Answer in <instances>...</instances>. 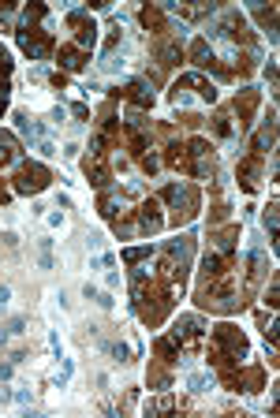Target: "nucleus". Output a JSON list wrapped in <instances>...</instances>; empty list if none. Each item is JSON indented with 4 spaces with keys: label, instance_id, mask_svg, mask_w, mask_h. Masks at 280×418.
Instances as JSON below:
<instances>
[{
    "label": "nucleus",
    "instance_id": "1",
    "mask_svg": "<svg viewBox=\"0 0 280 418\" xmlns=\"http://www.w3.org/2000/svg\"><path fill=\"white\" fill-rule=\"evenodd\" d=\"M250 355V343L247 336H243V329H236V325H217L213 329V340H209V362L221 370H232L236 362H243Z\"/></svg>",
    "mask_w": 280,
    "mask_h": 418
},
{
    "label": "nucleus",
    "instance_id": "2",
    "mask_svg": "<svg viewBox=\"0 0 280 418\" xmlns=\"http://www.w3.org/2000/svg\"><path fill=\"white\" fill-rule=\"evenodd\" d=\"M194 303H198L202 310L232 314L243 299H239V287H236V281H232V273H224V276H217V281H202L198 284V295H194Z\"/></svg>",
    "mask_w": 280,
    "mask_h": 418
},
{
    "label": "nucleus",
    "instance_id": "3",
    "mask_svg": "<svg viewBox=\"0 0 280 418\" xmlns=\"http://www.w3.org/2000/svg\"><path fill=\"white\" fill-rule=\"evenodd\" d=\"M157 202H165V206L172 209V217H168V220H172L176 228H180V225H191L194 213H198V206H202V202H198V191H194L191 183H168Z\"/></svg>",
    "mask_w": 280,
    "mask_h": 418
},
{
    "label": "nucleus",
    "instance_id": "4",
    "mask_svg": "<svg viewBox=\"0 0 280 418\" xmlns=\"http://www.w3.org/2000/svg\"><path fill=\"white\" fill-rule=\"evenodd\" d=\"M191 254H194V236H180L165 247V281L183 287L187 284V273H191Z\"/></svg>",
    "mask_w": 280,
    "mask_h": 418
},
{
    "label": "nucleus",
    "instance_id": "5",
    "mask_svg": "<svg viewBox=\"0 0 280 418\" xmlns=\"http://www.w3.org/2000/svg\"><path fill=\"white\" fill-rule=\"evenodd\" d=\"M49 180H53V172L45 169L41 161H19V172H15L12 187L19 194H41L45 187H49Z\"/></svg>",
    "mask_w": 280,
    "mask_h": 418
},
{
    "label": "nucleus",
    "instance_id": "6",
    "mask_svg": "<svg viewBox=\"0 0 280 418\" xmlns=\"http://www.w3.org/2000/svg\"><path fill=\"white\" fill-rule=\"evenodd\" d=\"M15 38H19V49H23L30 60H45V57H49V49H53L49 30H45V26H23V23H19L15 26Z\"/></svg>",
    "mask_w": 280,
    "mask_h": 418
},
{
    "label": "nucleus",
    "instance_id": "7",
    "mask_svg": "<svg viewBox=\"0 0 280 418\" xmlns=\"http://www.w3.org/2000/svg\"><path fill=\"white\" fill-rule=\"evenodd\" d=\"M202 336H205V321L198 318V314H183V318H176L172 340L180 343L183 351H198L202 348Z\"/></svg>",
    "mask_w": 280,
    "mask_h": 418
},
{
    "label": "nucleus",
    "instance_id": "8",
    "mask_svg": "<svg viewBox=\"0 0 280 418\" xmlns=\"http://www.w3.org/2000/svg\"><path fill=\"white\" fill-rule=\"evenodd\" d=\"M68 26L75 30V41H71V45H79L82 53H90L93 45H97V23H93L86 12H79V8H71V12H68Z\"/></svg>",
    "mask_w": 280,
    "mask_h": 418
},
{
    "label": "nucleus",
    "instance_id": "9",
    "mask_svg": "<svg viewBox=\"0 0 280 418\" xmlns=\"http://www.w3.org/2000/svg\"><path fill=\"white\" fill-rule=\"evenodd\" d=\"M165 228V217H161V202L149 198L142 206L135 209V231L138 236H157V231Z\"/></svg>",
    "mask_w": 280,
    "mask_h": 418
},
{
    "label": "nucleus",
    "instance_id": "10",
    "mask_svg": "<svg viewBox=\"0 0 280 418\" xmlns=\"http://www.w3.org/2000/svg\"><path fill=\"white\" fill-rule=\"evenodd\" d=\"M261 164H265V157H258V153H250V157H243V161H239V187L243 191H254L258 187Z\"/></svg>",
    "mask_w": 280,
    "mask_h": 418
},
{
    "label": "nucleus",
    "instance_id": "11",
    "mask_svg": "<svg viewBox=\"0 0 280 418\" xmlns=\"http://www.w3.org/2000/svg\"><path fill=\"white\" fill-rule=\"evenodd\" d=\"M258 101H261V94L258 90H239L236 94V116H239V131L243 127H250V116H254V108H258Z\"/></svg>",
    "mask_w": 280,
    "mask_h": 418
},
{
    "label": "nucleus",
    "instance_id": "12",
    "mask_svg": "<svg viewBox=\"0 0 280 418\" xmlns=\"http://www.w3.org/2000/svg\"><path fill=\"white\" fill-rule=\"evenodd\" d=\"M82 172H86V180H90V183H93V187H97V191H105V187H109V180H112L109 164L101 161L97 153H90L86 161H82Z\"/></svg>",
    "mask_w": 280,
    "mask_h": 418
},
{
    "label": "nucleus",
    "instance_id": "13",
    "mask_svg": "<svg viewBox=\"0 0 280 418\" xmlns=\"http://www.w3.org/2000/svg\"><path fill=\"white\" fill-rule=\"evenodd\" d=\"M120 97H127L131 105L138 108V113H146V108H153V94H149V86L146 82H127L124 90H116Z\"/></svg>",
    "mask_w": 280,
    "mask_h": 418
},
{
    "label": "nucleus",
    "instance_id": "14",
    "mask_svg": "<svg viewBox=\"0 0 280 418\" xmlns=\"http://www.w3.org/2000/svg\"><path fill=\"white\" fill-rule=\"evenodd\" d=\"M236 239H239V225H224L213 231V250L224 258H236Z\"/></svg>",
    "mask_w": 280,
    "mask_h": 418
},
{
    "label": "nucleus",
    "instance_id": "15",
    "mask_svg": "<svg viewBox=\"0 0 280 418\" xmlns=\"http://www.w3.org/2000/svg\"><path fill=\"white\" fill-rule=\"evenodd\" d=\"M23 161V146H19V135L15 131H0V169Z\"/></svg>",
    "mask_w": 280,
    "mask_h": 418
},
{
    "label": "nucleus",
    "instance_id": "16",
    "mask_svg": "<svg viewBox=\"0 0 280 418\" xmlns=\"http://www.w3.org/2000/svg\"><path fill=\"white\" fill-rule=\"evenodd\" d=\"M56 60H60L64 71H82V68H86V60H90V53H82L79 45H60Z\"/></svg>",
    "mask_w": 280,
    "mask_h": 418
},
{
    "label": "nucleus",
    "instance_id": "17",
    "mask_svg": "<svg viewBox=\"0 0 280 418\" xmlns=\"http://www.w3.org/2000/svg\"><path fill=\"white\" fill-rule=\"evenodd\" d=\"M153 53L161 57L165 68H176V64H183V41H176V38H161L153 45Z\"/></svg>",
    "mask_w": 280,
    "mask_h": 418
},
{
    "label": "nucleus",
    "instance_id": "18",
    "mask_svg": "<svg viewBox=\"0 0 280 418\" xmlns=\"http://www.w3.org/2000/svg\"><path fill=\"white\" fill-rule=\"evenodd\" d=\"M153 351H157V359H161L165 366H176V362L183 359V348H180V343H176L172 336H161V340L153 343Z\"/></svg>",
    "mask_w": 280,
    "mask_h": 418
},
{
    "label": "nucleus",
    "instance_id": "19",
    "mask_svg": "<svg viewBox=\"0 0 280 418\" xmlns=\"http://www.w3.org/2000/svg\"><path fill=\"white\" fill-rule=\"evenodd\" d=\"M138 23H142L146 30H153V34H168V30H172V26L165 23L161 8H142V12H138Z\"/></svg>",
    "mask_w": 280,
    "mask_h": 418
},
{
    "label": "nucleus",
    "instance_id": "20",
    "mask_svg": "<svg viewBox=\"0 0 280 418\" xmlns=\"http://www.w3.org/2000/svg\"><path fill=\"white\" fill-rule=\"evenodd\" d=\"M250 15L261 23V30L269 34V41H277V8H265V4H254L250 8Z\"/></svg>",
    "mask_w": 280,
    "mask_h": 418
},
{
    "label": "nucleus",
    "instance_id": "21",
    "mask_svg": "<svg viewBox=\"0 0 280 418\" xmlns=\"http://www.w3.org/2000/svg\"><path fill=\"white\" fill-rule=\"evenodd\" d=\"M165 164H172V169H180V172H191V157H187V146L183 142H172L165 150Z\"/></svg>",
    "mask_w": 280,
    "mask_h": 418
},
{
    "label": "nucleus",
    "instance_id": "22",
    "mask_svg": "<svg viewBox=\"0 0 280 418\" xmlns=\"http://www.w3.org/2000/svg\"><path fill=\"white\" fill-rule=\"evenodd\" d=\"M239 388H247V392H261L265 388V370L261 366H250L239 374Z\"/></svg>",
    "mask_w": 280,
    "mask_h": 418
},
{
    "label": "nucleus",
    "instance_id": "23",
    "mask_svg": "<svg viewBox=\"0 0 280 418\" xmlns=\"http://www.w3.org/2000/svg\"><path fill=\"white\" fill-rule=\"evenodd\" d=\"M149 388H157V392H168V388H172V370L168 366H149Z\"/></svg>",
    "mask_w": 280,
    "mask_h": 418
},
{
    "label": "nucleus",
    "instance_id": "24",
    "mask_svg": "<svg viewBox=\"0 0 280 418\" xmlns=\"http://www.w3.org/2000/svg\"><path fill=\"white\" fill-rule=\"evenodd\" d=\"M209 131L217 135V138H232V135H236V124H232V113H224V108H221V113L209 120Z\"/></svg>",
    "mask_w": 280,
    "mask_h": 418
},
{
    "label": "nucleus",
    "instance_id": "25",
    "mask_svg": "<svg viewBox=\"0 0 280 418\" xmlns=\"http://www.w3.org/2000/svg\"><path fill=\"white\" fill-rule=\"evenodd\" d=\"M101 351H109V355L116 359V362H131V348H127L124 340H109V343H101Z\"/></svg>",
    "mask_w": 280,
    "mask_h": 418
},
{
    "label": "nucleus",
    "instance_id": "26",
    "mask_svg": "<svg viewBox=\"0 0 280 418\" xmlns=\"http://www.w3.org/2000/svg\"><path fill=\"white\" fill-rule=\"evenodd\" d=\"M15 127H19V135H23V138H37V135H41V127H37L26 113H15Z\"/></svg>",
    "mask_w": 280,
    "mask_h": 418
},
{
    "label": "nucleus",
    "instance_id": "27",
    "mask_svg": "<svg viewBox=\"0 0 280 418\" xmlns=\"http://www.w3.org/2000/svg\"><path fill=\"white\" fill-rule=\"evenodd\" d=\"M172 407H176V399L165 392L161 399H146V407H142V411H146V415H165V411H172Z\"/></svg>",
    "mask_w": 280,
    "mask_h": 418
},
{
    "label": "nucleus",
    "instance_id": "28",
    "mask_svg": "<svg viewBox=\"0 0 280 418\" xmlns=\"http://www.w3.org/2000/svg\"><path fill=\"white\" fill-rule=\"evenodd\" d=\"M149 254H153V243H146V247H127V250H124V262H127V265H138V262H142V258H149Z\"/></svg>",
    "mask_w": 280,
    "mask_h": 418
},
{
    "label": "nucleus",
    "instance_id": "29",
    "mask_svg": "<svg viewBox=\"0 0 280 418\" xmlns=\"http://www.w3.org/2000/svg\"><path fill=\"white\" fill-rule=\"evenodd\" d=\"M187 388H191L194 396H205V392L213 388V381L205 377V374H191V377H187Z\"/></svg>",
    "mask_w": 280,
    "mask_h": 418
},
{
    "label": "nucleus",
    "instance_id": "30",
    "mask_svg": "<svg viewBox=\"0 0 280 418\" xmlns=\"http://www.w3.org/2000/svg\"><path fill=\"white\" fill-rule=\"evenodd\" d=\"M261 225H265V231H269V247H277V206H269V209H265Z\"/></svg>",
    "mask_w": 280,
    "mask_h": 418
},
{
    "label": "nucleus",
    "instance_id": "31",
    "mask_svg": "<svg viewBox=\"0 0 280 418\" xmlns=\"http://www.w3.org/2000/svg\"><path fill=\"white\" fill-rule=\"evenodd\" d=\"M228 202H224V198H217V206H213V213H209V225H221V220H228Z\"/></svg>",
    "mask_w": 280,
    "mask_h": 418
},
{
    "label": "nucleus",
    "instance_id": "32",
    "mask_svg": "<svg viewBox=\"0 0 280 418\" xmlns=\"http://www.w3.org/2000/svg\"><path fill=\"white\" fill-rule=\"evenodd\" d=\"M277 295H280V281H277V276H273V281H269V287H265V306H269V310H277Z\"/></svg>",
    "mask_w": 280,
    "mask_h": 418
},
{
    "label": "nucleus",
    "instance_id": "33",
    "mask_svg": "<svg viewBox=\"0 0 280 418\" xmlns=\"http://www.w3.org/2000/svg\"><path fill=\"white\" fill-rule=\"evenodd\" d=\"M112 265H116V254H112V250H105L101 258H93V262H90V269H112Z\"/></svg>",
    "mask_w": 280,
    "mask_h": 418
},
{
    "label": "nucleus",
    "instance_id": "34",
    "mask_svg": "<svg viewBox=\"0 0 280 418\" xmlns=\"http://www.w3.org/2000/svg\"><path fill=\"white\" fill-rule=\"evenodd\" d=\"M12 75V57H8V49L0 45V79H8Z\"/></svg>",
    "mask_w": 280,
    "mask_h": 418
},
{
    "label": "nucleus",
    "instance_id": "35",
    "mask_svg": "<svg viewBox=\"0 0 280 418\" xmlns=\"http://www.w3.org/2000/svg\"><path fill=\"white\" fill-rule=\"evenodd\" d=\"M157 169H161V161H157L153 153H146V157H142V172H146V175H153Z\"/></svg>",
    "mask_w": 280,
    "mask_h": 418
},
{
    "label": "nucleus",
    "instance_id": "36",
    "mask_svg": "<svg viewBox=\"0 0 280 418\" xmlns=\"http://www.w3.org/2000/svg\"><path fill=\"white\" fill-rule=\"evenodd\" d=\"M120 45V26H109V38H105V53H112Z\"/></svg>",
    "mask_w": 280,
    "mask_h": 418
},
{
    "label": "nucleus",
    "instance_id": "37",
    "mask_svg": "<svg viewBox=\"0 0 280 418\" xmlns=\"http://www.w3.org/2000/svg\"><path fill=\"white\" fill-rule=\"evenodd\" d=\"M71 113H75V120H82V124H90V108L82 105V101H75V105H71Z\"/></svg>",
    "mask_w": 280,
    "mask_h": 418
},
{
    "label": "nucleus",
    "instance_id": "38",
    "mask_svg": "<svg viewBox=\"0 0 280 418\" xmlns=\"http://www.w3.org/2000/svg\"><path fill=\"white\" fill-rule=\"evenodd\" d=\"M37 153H41V157H56V146L49 142V138H41V142H37Z\"/></svg>",
    "mask_w": 280,
    "mask_h": 418
},
{
    "label": "nucleus",
    "instance_id": "39",
    "mask_svg": "<svg viewBox=\"0 0 280 418\" xmlns=\"http://www.w3.org/2000/svg\"><path fill=\"white\" fill-rule=\"evenodd\" d=\"M49 82H53L56 90H64V86H68V75H64V71H53V75H49Z\"/></svg>",
    "mask_w": 280,
    "mask_h": 418
},
{
    "label": "nucleus",
    "instance_id": "40",
    "mask_svg": "<svg viewBox=\"0 0 280 418\" xmlns=\"http://www.w3.org/2000/svg\"><path fill=\"white\" fill-rule=\"evenodd\" d=\"M265 340H269V348H277V318L265 325Z\"/></svg>",
    "mask_w": 280,
    "mask_h": 418
},
{
    "label": "nucleus",
    "instance_id": "41",
    "mask_svg": "<svg viewBox=\"0 0 280 418\" xmlns=\"http://www.w3.org/2000/svg\"><path fill=\"white\" fill-rule=\"evenodd\" d=\"M15 19V8H0V26H8Z\"/></svg>",
    "mask_w": 280,
    "mask_h": 418
},
{
    "label": "nucleus",
    "instance_id": "42",
    "mask_svg": "<svg viewBox=\"0 0 280 418\" xmlns=\"http://www.w3.org/2000/svg\"><path fill=\"white\" fill-rule=\"evenodd\" d=\"M4 108H8V86L0 82V113H4Z\"/></svg>",
    "mask_w": 280,
    "mask_h": 418
},
{
    "label": "nucleus",
    "instance_id": "43",
    "mask_svg": "<svg viewBox=\"0 0 280 418\" xmlns=\"http://www.w3.org/2000/svg\"><path fill=\"white\" fill-rule=\"evenodd\" d=\"M8 299H12V287H0V306H4Z\"/></svg>",
    "mask_w": 280,
    "mask_h": 418
},
{
    "label": "nucleus",
    "instance_id": "44",
    "mask_svg": "<svg viewBox=\"0 0 280 418\" xmlns=\"http://www.w3.org/2000/svg\"><path fill=\"white\" fill-rule=\"evenodd\" d=\"M4 202H8V187L0 183V206H4Z\"/></svg>",
    "mask_w": 280,
    "mask_h": 418
}]
</instances>
